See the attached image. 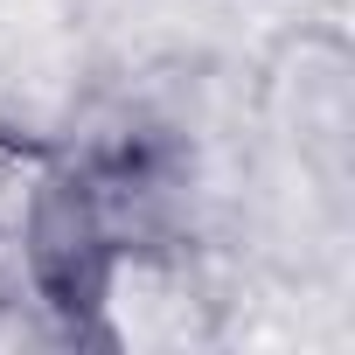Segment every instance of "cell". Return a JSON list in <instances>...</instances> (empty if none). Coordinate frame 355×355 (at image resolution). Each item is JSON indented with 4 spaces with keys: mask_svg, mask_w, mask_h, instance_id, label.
<instances>
[{
    "mask_svg": "<svg viewBox=\"0 0 355 355\" xmlns=\"http://www.w3.org/2000/svg\"><path fill=\"white\" fill-rule=\"evenodd\" d=\"M216 293L202 279V265L189 258V244L174 237H112L98 244L84 293H77V334L105 341V348H202L216 341Z\"/></svg>",
    "mask_w": 355,
    "mask_h": 355,
    "instance_id": "cell-1",
    "label": "cell"
},
{
    "mask_svg": "<svg viewBox=\"0 0 355 355\" xmlns=\"http://www.w3.org/2000/svg\"><path fill=\"white\" fill-rule=\"evenodd\" d=\"M56 174H63V160L49 146H28V139L0 132V251L21 244V230H28V216H35V202Z\"/></svg>",
    "mask_w": 355,
    "mask_h": 355,
    "instance_id": "cell-2",
    "label": "cell"
}]
</instances>
